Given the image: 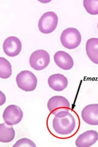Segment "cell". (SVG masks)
I'll use <instances>...</instances> for the list:
<instances>
[{
  "mask_svg": "<svg viewBox=\"0 0 98 147\" xmlns=\"http://www.w3.org/2000/svg\"><path fill=\"white\" fill-rule=\"evenodd\" d=\"M98 140V132L94 130H89L82 133L76 140V145L78 147H90Z\"/></svg>",
  "mask_w": 98,
  "mask_h": 147,
  "instance_id": "8fae6325",
  "label": "cell"
},
{
  "mask_svg": "<svg viewBox=\"0 0 98 147\" xmlns=\"http://www.w3.org/2000/svg\"><path fill=\"white\" fill-rule=\"evenodd\" d=\"M52 126L57 134L62 136L71 134L76 127V119L70 113L66 117H54L52 121Z\"/></svg>",
  "mask_w": 98,
  "mask_h": 147,
  "instance_id": "7a4b0ae2",
  "label": "cell"
},
{
  "mask_svg": "<svg viewBox=\"0 0 98 147\" xmlns=\"http://www.w3.org/2000/svg\"><path fill=\"white\" fill-rule=\"evenodd\" d=\"M83 6L90 15H98V0H84Z\"/></svg>",
  "mask_w": 98,
  "mask_h": 147,
  "instance_id": "2e32d148",
  "label": "cell"
},
{
  "mask_svg": "<svg viewBox=\"0 0 98 147\" xmlns=\"http://www.w3.org/2000/svg\"><path fill=\"white\" fill-rule=\"evenodd\" d=\"M6 123L0 125V142L2 143H9L14 139L16 132L12 126H8Z\"/></svg>",
  "mask_w": 98,
  "mask_h": 147,
  "instance_id": "5bb4252c",
  "label": "cell"
},
{
  "mask_svg": "<svg viewBox=\"0 0 98 147\" xmlns=\"http://www.w3.org/2000/svg\"><path fill=\"white\" fill-rule=\"evenodd\" d=\"M60 41L64 47L67 49H75L80 45L82 36L75 28H68L65 29L60 36Z\"/></svg>",
  "mask_w": 98,
  "mask_h": 147,
  "instance_id": "3957f363",
  "label": "cell"
},
{
  "mask_svg": "<svg viewBox=\"0 0 98 147\" xmlns=\"http://www.w3.org/2000/svg\"><path fill=\"white\" fill-rule=\"evenodd\" d=\"M97 29H98V24H97Z\"/></svg>",
  "mask_w": 98,
  "mask_h": 147,
  "instance_id": "d6986e66",
  "label": "cell"
},
{
  "mask_svg": "<svg viewBox=\"0 0 98 147\" xmlns=\"http://www.w3.org/2000/svg\"><path fill=\"white\" fill-rule=\"evenodd\" d=\"M6 102V96L3 94L2 91H1V100H0V105H2Z\"/></svg>",
  "mask_w": 98,
  "mask_h": 147,
  "instance_id": "ac0fdd59",
  "label": "cell"
},
{
  "mask_svg": "<svg viewBox=\"0 0 98 147\" xmlns=\"http://www.w3.org/2000/svg\"><path fill=\"white\" fill-rule=\"evenodd\" d=\"M53 59L55 64L63 70H70L74 66V63L72 57L66 52L58 51L56 52Z\"/></svg>",
  "mask_w": 98,
  "mask_h": 147,
  "instance_id": "30bf717a",
  "label": "cell"
},
{
  "mask_svg": "<svg viewBox=\"0 0 98 147\" xmlns=\"http://www.w3.org/2000/svg\"><path fill=\"white\" fill-rule=\"evenodd\" d=\"M16 83L18 88L26 92L34 91L38 84L36 76L30 71H22L16 77Z\"/></svg>",
  "mask_w": 98,
  "mask_h": 147,
  "instance_id": "277c9868",
  "label": "cell"
},
{
  "mask_svg": "<svg viewBox=\"0 0 98 147\" xmlns=\"http://www.w3.org/2000/svg\"><path fill=\"white\" fill-rule=\"evenodd\" d=\"M48 84L51 89L56 91H62L68 85L67 78L61 74H55L48 79Z\"/></svg>",
  "mask_w": 98,
  "mask_h": 147,
  "instance_id": "7c38bea8",
  "label": "cell"
},
{
  "mask_svg": "<svg viewBox=\"0 0 98 147\" xmlns=\"http://www.w3.org/2000/svg\"><path fill=\"white\" fill-rule=\"evenodd\" d=\"M81 116L83 121L92 126L98 125V104L87 105L82 110Z\"/></svg>",
  "mask_w": 98,
  "mask_h": 147,
  "instance_id": "9c48e42d",
  "label": "cell"
},
{
  "mask_svg": "<svg viewBox=\"0 0 98 147\" xmlns=\"http://www.w3.org/2000/svg\"><path fill=\"white\" fill-rule=\"evenodd\" d=\"M20 146H30L36 147V144L31 140L27 138H22L16 142V143L13 145V147H20Z\"/></svg>",
  "mask_w": 98,
  "mask_h": 147,
  "instance_id": "e0dca14e",
  "label": "cell"
},
{
  "mask_svg": "<svg viewBox=\"0 0 98 147\" xmlns=\"http://www.w3.org/2000/svg\"><path fill=\"white\" fill-rule=\"evenodd\" d=\"M58 23V17L57 13L52 11L44 13L41 16L38 22L39 31L43 34H50L57 28Z\"/></svg>",
  "mask_w": 98,
  "mask_h": 147,
  "instance_id": "5b68a950",
  "label": "cell"
},
{
  "mask_svg": "<svg viewBox=\"0 0 98 147\" xmlns=\"http://www.w3.org/2000/svg\"><path fill=\"white\" fill-rule=\"evenodd\" d=\"M12 66L7 59L3 57L0 58V77L7 79L12 75Z\"/></svg>",
  "mask_w": 98,
  "mask_h": 147,
  "instance_id": "9a60e30c",
  "label": "cell"
},
{
  "mask_svg": "<svg viewBox=\"0 0 98 147\" xmlns=\"http://www.w3.org/2000/svg\"><path fill=\"white\" fill-rule=\"evenodd\" d=\"M23 117L22 110L16 105H8L4 110L3 115L4 122L9 126L17 125L22 121Z\"/></svg>",
  "mask_w": 98,
  "mask_h": 147,
  "instance_id": "52a82bcc",
  "label": "cell"
},
{
  "mask_svg": "<svg viewBox=\"0 0 98 147\" xmlns=\"http://www.w3.org/2000/svg\"><path fill=\"white\" fill-rule=\"evenodd\" d=\"M86 52L90 60L98 64V38H93L87 41Z\"/></svg>",
  "mask_w": 98,
  "mask_h": 147,
  "instance_id": "4fadbf2b",
  "label": "cell"
},
{
  "mask_svg": "<svg viewBox=\"0 0 98 147\" xmlns=\"http://www.w3.org/2000/svg\"><path fill=\"white\" fill-rule=\"evenodd\" d=\"M3 48L4 52L8 57H14L21 52L22 45L20 40L17 37L10 36L4 40Z\"/></svg>",
  "mask_w": 98,
  "mask_h": 147,
  "instance_id": "ba28073f",
  "label": "cell"
},
{
  "mask_svg": "<svg viewBox=\"0 0 98 147\" xmlns=\"http://www.w3.org/2000/svg\"><path fill=\"white\" fill-rule=\"evenodd\" d=\"M50 58L49 53L44 50H38L32 52L30 57L31 67L36 71H42L49 66Z\"/></svg>",
  "mask_w": 98,
  "mask_h": 147,
  "instance_id": "8992f818",
  "label": "cell"
},
{
  "mask_svg": "<svg viewBox=\"0 0 98 147\" xmlns=\"http://www.w3.org/2000/svg\"><path fill=\"white\" fill-rule=\"evenodd\" d=\"M49 112L56 117H66L71 112V104L69 100L62 96H54L47 103Z\"/></svg>",
  "mask_w": 98,
  "mask_h": 147,
  "instance_id": "6da1fadb",
  "label": "cell"
}]
</instances>
